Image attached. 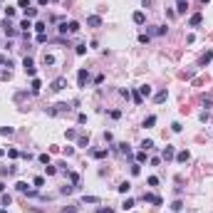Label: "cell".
Returning a JSON list of instances; mask_svg holds the SVG:
<instances>
[{
    "mask_svg": "<svg viewBox=\"0 0 213 213\" xmlns=\"http://www.w3.org/2000/svg\"><path fill=\"white\" fill-rule=\"evenodd\" d=\"M22 67H25V72H27V77H35V74H37L35 62H32L30 57H25V60H22Z\"/></svg>",
    "mask_w": 213,
    "mask_h": 213,
    "instance_id": "1",
    "label": "cell"
},
{
    "mask_svg": "<svg viewBox=\"0 0 213 213\" xmlns=\"http://www.w3.org/2000/svg\"><path fill=\"white\" fill-rule=\"evenodd\" d=\"M65 87H67V79H65V77H57V79L50 84V89H52V92H62Z\"/></svg>",
    "mask_w": 213,
    "mask_h": 213,
    "instance_id": "2",
    "label": "cell"
},
{
    "mask_svg": "<svg viewBox=\"0 0 213 213\" xmlns=\"http://www.w3.org/2000/svg\"><path fill=\"white\" fill-rule=\"evenodd\" d=\"M87 82H89V72L82 67V70L77 72V84H79V87H87Z\"/></svg>",
    "mask_w": 213,
    "mask_h": 213,
    "instance_id": "3",
    "label": "cell"
},
{
    "mask_svg": "<svg viewBox=\"0 0 213 213\" xmlns=\"http://www.w3.org/2000/svg\"><path fill=\"white\" fill-rule=\"evenodd\" d=\"M144 201H146V203H154V206H161V203H164L161 196H156V193H144Z\"/></svg>",
    "mask_w": 213,
    "mask_h": 213,
    "instance_id": "4",
    "label": "cell"
},
{
    "mask_svg": "<svg viewBox=\"0 0 213 213\" xmlns=\"http://www.w3.org/2000/svg\"><path fill=\"white\" fill-rule=\"evenodd\" d=\"M2 32H5L7 37H15V35H17V30L10 25V20H7V17H5V22H2Z\"/></svg>",
    "mask_w": 213,
    "mask_h": 213,
    "instance_id": "5",
    "label": "cell"
},
{
    "mask_svg": "<svg viewBox=\"0 0 213 213\" xmlns=\"http://www.w3.org/2000/svg\"><path fill=\"white\" fill-rule=\"evenodd\" d=\"M201 22H203V15H201V12H196V15H191V20H188V25H191V27H198Z\"/></svg>",
    "mask_w": 213,
    "mask_h": 213,
    "instance_id": "6",
    "label": "cell"
},
{
    "mask_svg": "<svg viewBox=\"0 0 213 213\" xmlns=\"http://www.w3.org/2000/svg\"><path fill=\"white\" fill-rule=\"evenodd\" d=\"M87 25H89V27H99V25H102V17H99V15H89V17H87Z\"/></svg>",
    "mask_w": 213,
    "mask_h": 213,
    "instance_id": "7",
    "label": "cell"
},
{
    "mask_svg": "<svg viewBox=\"0 0 213 213\" xmlns=\"http://www.w3.org/2000/svg\"><path fill=\"white\" fill-rule=\"evenodd\" d=\"M131 20H134V22H136V25H144V22H146V15H144L141 10H136V12H134V15H131Z\"/></svg>",
    "mask_w": 213,
    "mask_h": 213,
    "instance_id": "8",
    "label": "cell"
},
{
    "mask_svg": "<svg viewBox=\"0 0 213 213\" xmlns=\"http://www.w3.org/2000/svg\"><path fill=\"white\" fill-rule=\"evenodd\" d=\"M166 97H169V92H166V89H161V92H156L154 102H156V104H161V102H166Z\"/></svg>",
    "mask_w": 213,
    "mask_h": 213,
    "instance_id": "9",
    "label": "cell"
},
{
    "mask_svg": "<svg viewBox=\"0 0 213 213\" xmlns=\"http://www.w3.org/2000/svg\"><path fill=\"white\" fill-rule=\"evenodd\" d=\"M161 156H164V159H166V161H169V159H174V156H176V149H174V146H166V149H164V154H161Z\"/></svg>",
    "mask_w": 213,
    "mask_h": 213,
    "instance_id": "10",
    "label": "cell"
},
{
    "mask_svg": "<svg viewBox=\"0 0 213 213\" xmlns=\"http://www.w3.org/2000/svg\"><path fill=\"white\" fill-rule=\"evenodd\" d=\"M186 10H188V2H186V0H176V12H181V15H183Z\"/></svg>",
    "mask_w": 213,
    "mask_h": 213,
    "instance_id": "11",
    "label": "cell"
},
{
    "mask_svg": "<svg viewBox=\"0 0 213 213\" xmlns=\"http://www.w3.org/2000/svg\"><path fill=\"white\" fill-rule=\"evenodd\" d=\"M188 159H191V154H188V151H178V154H176V161H181V164H186Z\"/></svg>",
    "mask_w": 213,
    "mask_h": 213,
    "instance_id": "12",
    "label": "cell"
},
{
    "mask_svg": "<svg viewBox=\"0 0 213 213\" xmlns=\"http://www.w3.org/2000/svg\"><path fill=\"white\" fill-rule=\"evenodd\" d=\"M106 154H109L106 149H94V151H92V156H94V159H104Z\"/></svg>",
    "mask_w": 213,
    "mask_h": 213,
    "instance_id": "13",
    "label": "cell"
},
{
    "mask_svg": "<svg viewBox=\"0 0 213 213\" xmlns=\"http://www.w3.org/2000/svg\"><path fill=\"white\" fill-rule=\"evenodd\" d=\"M67 30H70L72 35H74V32H79V22H77V20H72V22H67Z\"/></svg>",
    "mask_w": 213,
    "mask_h": 213,
    "instance_id": "14",
    "label": "cell"
},
{
    "mask_svg": "<svg viewBox=\"0 0 213 213\" xmlns=\"http://www.w3.org/2000/svg\"><path fill=\"white\" fill-rule=\"evenodd\" d=\"M139 94H141V97H151V87H149V84H141V87H139Z\"/></svg>",
    "mask_w": 213,
    "mask_h": 213,
    "instance_id": "15",
    "label": "cell"
},
{
    "mask_svg": "<svg viewBox=\"0 0 213 213\" xmlns=\"http://www.w3.org/2000/svg\"><path fill=\"white\" fill-rule=\"evenodd\" d=\"M42 65H45V67H52V65H55V57H52V55H45V57H42Z\"/></svg>",
    "mask_w": 213,
    "mask_h": 213,
    "instance_id": "16",
    "label": "cell"
},
{
    "mask_svg": "<svg viewBox=\"0 0 213 213\" xmlns=\"http://www.w3.org/2000/svg\"><path fill=\"white\" fill-rule=\"evenodd\" d=\"M154 124H156V116H154V114H151V116H146V119H144V126H146V129H151V126H154Z\"/></svg>",
    "mask_w": 213,
    "mask_h": 213,
    "instance_id": "17",
    "label": "cell"
},
{
    "mask_svg": "<svg viewBox=\"0 0 213 213\" xmlns=\"http://www.w3.org/2000/svg\"><path fill=\"white\" fill-rule=\"evenodd\" d=\"M116 146H119V151H121V154L131 156V146H129V144H116Z\"/></svg>",
    "mask_w": 213,
    "mask_h": 213,
    "instance_id": "18",
    "label": "cell"
},
{
    "mask_svg": "<svg viewBox=\"0 0 213 213\" xmlns=\"http://www.w3.org/2000/svg\"><path fill=\"white\" fill-rule=\"evenodd\" d=\"M129 191H131V183H129V181L119 183V193H129Z\"/></svg>",
    "mask_w": 213,
    "mask_h": 213,
    "instance_id": "19",
    "label": "cell"
},
{
    "mask_svg": "<svg viewBox=\"0 0 213 213\" xmlns=\"http://www.w3.org/2000/svg\"><path fill=\"white\" fill-rule=\"evenodd\" d=\"M151 149H154V141H151V139H144L141 141V151H151Z\"/></svg>",
    "mask_w": 213,
    "mask_h": 213,
    "instance_id": "20",
    "label": "cell"
},
{
    "mask_svg": "<svg viewBox=\"0 0 213 213\" xmlns=\"http://www.w3.org/2000/svg\"><path fill=\"white\" fill-rule=\"evenodd\" d=\"M32 186H35V188H42V186H45V176H35L32 178Z\"/></svg>",
    "mask_w": 213,
    "mask_h": 213,
    "instance_id": "21",
    "label": "cell"
},
{
    "mask_svg": "<svg viewBox=\"0 0 213 213\" xmlns=\"http://www.w3.org/2000/svg\"><path fill=\"white\" fill-rule=\"evenodd\" d=\"M211 60H213V50H208V52H206V55L201 57V65H208Z\"/></svg>",
    "mask_w": 213,
    "mask_h": 213,
    "instance_id": "22",
    "label": "cell"
},
{
    "mask_svg": "<svg viewBox=\"0 0 213 213\" xmlns=\"http://www.w3.org/2000/svg\"><path fill=\"white\" fill-rule=\"evenodd\" d=\"M30 87H32V92H40V87H42V82H40V79H37V77H32V84H30Z\"/></svg>",
    "mask_w": 213,
    "mask_h": 213,
    "instance_id": "23",
    "label": "cell"
},
{
    "mask_svg": "<svg viewBox=\"0 0 213 213\" xmlns=\"http://www.w3.org/2000/svg\"><path fill=\"white\" fill-rule=\"evenodd\" d=\"M30 27H32L30 20H22V22H20V30H22V32H30Z\"/></svg>",
    "mask_w": 213,
    "mask_h": 213,
    "instance_id": "24",
    "label": "cell"
},
{
    "mask_svg": "<svg viewBox=\"0 0 213 213\" xmlns=\"http://www.w3.org/2000/svg\"><path fill=\"white\" fill-rule=\"evenodd\" d=\"M15 186H17V191H20V193H27V191H30V188H27V183H25V181H17V183H15Z\"/></svg>",
    "mask_w": 213,
    "mask_h": 213,
    "instance_id": "25",
    "label": "cell"
},
{
    "mask_svg": "<svg viewBox=\"0 0 213 213\" xmlns=\"http://www.w3.org/2000/svg\"><path fill=\"white\" fill-rule=\"evenodd\" d=\"M0 201H2V206L7 208V206L12 203V196H10V193H2V198H0Z\"/></svg>",
    "mask_w": 213,
    "mask_h": 213,
    "instance_id": "26",
    "label": "cell"
},
{
    "mask_svg": "<svg viewBox=\"0 0 213 213\" xmlns=\"http://www.w3.org/2000/svg\"><path fill=\"white\" fill-rule=\"evenodd\" d=\"M82 203H99L97 196H82Z\"/></svg>",
    "mask_w": 213,
    "mask_h": 213,
    "instance_id": "27",
    "label": "cell"
},
{
    "mask_svg": "<svg viewBox=\"0 0 213 213\" xmlns=\"http://www.w3.org/2000/svg\"><path fill=\"white\" fill-rule=\"evenodd\" d=\"M121 208H124V211H131V208H134V198H126V201L121 203Z\"/></svg>",
    "mask_w": 213,
    "mask_h": 213,
    "instance_id": "28",
    "label": "cell"
},
{
    "mask_svg": "<svg viewBox=\"0 0 213 213\" xmlns=\"http://www.w3.org/2000/svg\"><path fill=\"white\" fill-rule=\"evenodd\" d=\"M12 131H15L12 126H0V136H10Z\"/></svg>",
    "mask_w": 213,
    "mask_h": 213,
    "instance_id": "29",
    "label": "cell"
},
{
    "mask_svg": "<svg viewBox=\"0 0 213 213\" xmlns=\"http://www.w3.org/2000/svg\"><path fill=\"white\" fill-rule=\"evenodd\" d=\"M131 97H134V104H141V102H144V97L139 94V89H136V92H131Z\"/></svg>",
    "mask_w": 213,
    "mask_h": 213,
    "instance_id": "30",
    "label": "cell"
},
{
    "mask_svg": "<svg viewBox=\"0 0 213 213\" xmlns=\"http://www.w3.org/2000/svg\"><path fill=\"white\" fill-rule=\"evenodd\" d=\"M25 15H27V20H30V17H35V15H37V10H35V7H32V5H30V7L25 10Z\"/></svg>",
    "mask_w": 213,
    "mask_h": 213,
    "instance_id": "31",
    "label": "cell"
},
{
    "mask_svg": "<svg viewBox=\"0 0 213 213\" xmlns=\"http://www.w3.org/2000/svg\"><path fill=\"white\" fill-rule=\"evenodd\" d=\"M35 30H37V35H42L45 32V22H35Z\"/></svg>",
    "mask_w": 213,
    "mask_h": 213,
    "instance_id": "32",
    "label": "cell"
},
{
    "mask_svg": "<svg viewBox=\"0 0 213 213\" xmlns=\"http://www.w3.org/2000/svg\"><path fill=\"white\" fill-rule=\"evenodd\" d=\"M141 161H146V151H139L136 154V164H141Z\"/></svg>",
    "mask_w": 213,
    "mask_h": 213,
    "instance_id": "33",
    "label": "cell"
},
{
    "mask_svg": "<svg viewBox=\"0 0 213 213\" xmlns=\"http://www.w3.org/2000/svg\"><path fill=\"white\" fill-rule=\"evenodd\" d=\"M109 116H111V119H119V116H121V111H119V109H111V111H109Z\"/></svg>",
    "mask_w": 213,
    "mask_h": 213,
    "instance_id": "34",
    "label": "cell"
},
{
    "mask_svg": "<svg viewBox=\"0 0 213 213\" xmlns=\"http://www.w3.org/2000/svg\"><path fill=\"white\" fill-rule=\"evenodd\" d=\"M7 156H10V159H17V156H20V151H17V149H10V151H7Z\"/></svg>",
    "mask_w": 213,
    "mask_h": 213,
    "instance_id": "35",
    "label": "cell"
},
{
    "mask_svg": "<svg viewBox=\"0 0 213 213\" xmlns=\"http://www.w3.org/2000/svg\"><path fill=\"white\" fill-rule=\"evenodd\" d=\"M40 164H50V154H40Z\"/></svg>",
    "mask_w": 213,
    "mask_h": 213,
    "instance_id": "36",
    "label": "cell"
},
{
    "mask_svg": "<svg viewBox=\"0 0 213 213\" xmlns=\"http://www.w3.org/2000/svg\"><path fill=\"white\" fill-rule=\"evenodd\" d=\"M131 174H134V176H139V174H141V166H139V164H134V166H131Z\"/></svg>",
    "mask_w": 213,
    "mask_h": 213,
    "instance_id": "37",
    "label": "cell"
},
{
    "mask_svg": "<svg viewBox=\"0 0 213 213\" xmlns=\"http://www.w3.org/2000/svg\"><path fill=\"white\" fill-rule=\"evenodd\" d=\"M17 7H22V10H27V7H30V0H20V2H17Z\"/></svg>",
    "mask_w": 213,
    "mask_h": 213,
    "instance_id": "38",
    "label": "cell"
},
{
    "mask_svg": "<svg viewBox=\"0 0 213 213\" xmlns=\"http://www.w3.org/2000/svg\"><path fill=\"white\" fill-rule=\"evenodd\" d=\"M181 206H183L181 201H174V203H171V211H181Z\"/></svg>",
    "mask_w": 213,
    "mask_h": 213,
    "instance_id": "39",
    "label": "cell"
},
{
    "mask_svg": "<svg viewBox=\"0 0 213 213\" xmlns=\"http://www.w3.org/2000/svg\"><path fill=\"white\" fill-rule=\"evenodd\" d=\"M77 144H79V146H87V144H89V136H79V141H77Z\"/></svg>",
    "mask_w": 213,
    "mask_h": 213,
    "instance_id": "40",
    "label": "cell"
},
{
    "mask_svg": "<svg viewBox=\"0 0 213 213\" xmlns=\"http://www.w3.org/2000/svg\"><path fill=\"white\" fill-rule=\"evenodd\" d=\"M57 30H60V32H62V35H67V32H70V30H67V22H62V25H60V27H57Z\"/></svg>",
    "mask_w": 213,
    "mask_h": 213,
    "instance_id": "41",
    "label": "cell"
},
{
    "mask_svg": "<svg viewBox=\"0 0 213 213\" xmlns=\"http://www.w3.org/2000/svg\"><path fill=\"white\" fill-rule=\"evenodd\" d=\"M87 52V45H77V55H84Z\"/></svg>",
    "mask_w": 213,
    "mask_h": 213,
    "instance_id": "42",
    "label": "cell"
},
{
    "mask_svg": "<svg viewBox=\"0 0 213 213\" xmlns=\"http://www.w3.org/2000/svg\"><path fill=\"white\" fill-rule=\"evenodd\" d=\"M55 174H57V169H55V166H50V164H47V176H55Z\"/></svg>",
    "mask_w": 213,
    "mask_h": 213,
    "instance_id": "43",
    "label": "cell"
},
{
    "mask_svg": "<svg viewBox=\"0 0 213 213\" xmlns=\"http://www.w3.org/2000/svg\"><path fill=\"white\" fill-rule=\"evenodd\" d=\"M0 79H10V70H2V72H0Z\"/></svg>",
    "mask_w": 213,
    "mask_h": 213,
    "instance_id": "44",
    "label": "cell"
},
{
    "mask_svg": "<svg viewBox=\"0 0 213 213\" xmlns=\"http://www.w3.org/2000/svg\"><path fill=\"white\" fill-rule=\"evenodd\" d=\"M149 186H159V178H156V176H149Z\"/></svg>",
    "mask_w": 213,
    "mask_h": 213,
    "instance_id": "45",
    "label": "cell"
},
{
    "mask_svg": "<svg viewBox=\"0 0 213 213\" xmlns=\"http://www.w3.org/2000/svg\"><path fill=\"white\" fill-rule=\"evenodd\" d=\"M67 139H77V131L74 129H67Z\"/></svg>",
    "mask_w": 213,
    "mask_h": 213,
    "instance_id": "46",
    "label": "cell"
},
{
    "mask_svg": "<svg viewBox=\"0 0 213 213\" xmlns=\"http://www.w3.org/2000/svg\"><path fill=\"white\" fill-rule=\"evenodd\" d=\"M74 211H77V208H74V206H70V208H65L62 213H74Z\"/></svg>",
    "mask_w": 213,
    "mask_h": 213,
    "instance_id": "47",
    "label": "cell"
},
{
    "mask_svg": "<svg viewBox=\"0 0 213 213\" xmlns=\"http://www.w3.org/2000/svg\"><path fill=\"white\" fill-rule=\"evenodd\" d=\"M97 213H114V211H111V208H99Z\"/></svg>",
    "mask_w": 213,
    "mask_h": 213,
    "instance_id": "48",
    "label": "cell"
},
{
    "mask_svg": "<svg viewBox=\"0 0 213 213\" xmlns=\"http://www.w3.org/2000/svg\"><path fill=\"white\" fill-rule=\"evenodd\" d=\"M37 5H47V0H37Z\"/></svg>",
    "mask_w": 213,
    "mask_h": 213,
    "instance_id": "49",
    "label": "cell"
},
{
    "mask_svg": "<svg viewBox=\"0 0 213 213\" xmlns=\"http://www.w3.org/2000/svg\"><path fill=\"white\" fill-rule=\"evenodd\" d=\"M2 191H5V183H2V181H0V193H2Z\"/></svg>",
    "mask_w": 213,
    "mask_h": 213,
    "instance_id": "50",
    "label": "cell"
},
{
    "mask_svg": "<svg viewBox=\"0 0 213 213\" xmlns=\"http://www.w3.org/2000/svg\"><path fill=\"white\" fill-rule=\"evenodd\" d=\"M0 213H7V211H5V208H2V211H0Z\"/></svg>",
    "mask_w": 213,
    "mask_h": 213,
    "instance_id": "51",
    "label": "cell"
},
{
    "mask_svg": "<svg viewBox=\"0 0 213 213\" xmlns=\"http://www.w3.org/2000/svg\"><path fill=\"white\" fill-rule=\"evenodd\" d=\"M201 2H208V0H201Z\"/></svg>",
    "mask_w": 213,
    "mask_h": 213,
    "instance_id": "52",
    "label": "cell"
}]
</instances>
